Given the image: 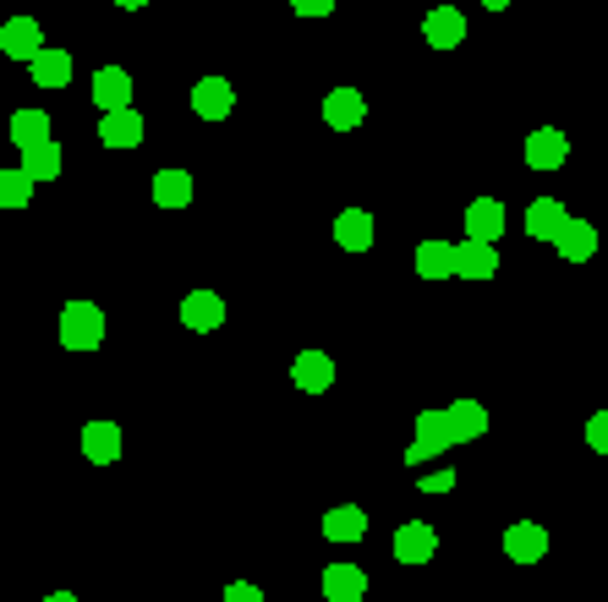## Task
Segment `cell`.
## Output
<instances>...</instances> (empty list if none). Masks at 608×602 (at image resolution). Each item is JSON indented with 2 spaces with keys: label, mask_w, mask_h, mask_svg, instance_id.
Returning a JSON list of instances; mask_svg holds the SVG:
<instances>
[{
  "label": "cell",
  "mask_w": 608,
  "mask_h": 602,
  "mask_svg": "<svg viewBox=\"0 0 608 602\" xmlns=\"http://www.w3.org/2000/svg\"><path fill=\"white\" fill-rule=\"evenodd\" d=\"M455 482H461V476H455V471H450V466H439V471H433V476H422V482H416V487H422V493H450V487H455Z\"/></svg>",
  "instance_id": "30"
},
{
  "label": "cell",
  "mask_w": 608,
  "mask_h": 602,
  "mask_svg": "<svg viewBox=\"0 0 608 602\" xmlns=\"http://www.w3.org/2000/svg\"><path fill=\"white\" fill-rule=\"evenodd\" d=\"M565 219H570V208H565L559 198H538L532 208H527V236H532V241H553Z\"/></svg>",
  "instance_id": "22"
},
{
  "label": "cell",
  "mask_w": 608,
  "mask_h": 602,
  "mask_svg": "<svg viewBox=\"0 0 608 602\" xmlns=\"http://www.w3.org/2000/svg\"><path fill=\"white\" fill-rule=\"evenodd\" d=\"M0 50H6L11 61H33V56L45 50V28H39L33 17H11V22L0 28Z\"/></svg>",
  "instance_id": "11"
},
{
  "label": "cell",
  "mask_w": 608,
  "mask_h": 602,
  "mask_svg": "<svg viewBox=\"0 0 608 602\" xmlns=\"http://www.w3.org/2000/svg\"><path fill=\"white\" fill-rule=\"evenodd\" d=\"M236 110V88L225 77H198L193 82V116L198 121H225Z\"/></svg>",
  "instance_id": "3"
},
{
  "label": "cell",
  "mask_w": 608,
  "mask_h": 602,
  "mask_svg": "<svg viewBox=\"0 0 608 602\" xmlns=\"http://www.w3.org/2000/svg\"><path fill=\"white\" fill-rule=\"evenodd\" d=\"M116 6H121V11H143L148 0H116Z\"/></svg>",
  "instance_id": "33"
},
{
  "label": "cell",
  "mask_w": 608,
  "mask_h": 602,
  "mask_svg": "<svg viewBox=\"0 0 608 602\" xmlns=\"http://www.w3.org/2000/svg\"><path fill=\"white\" fill-rule=\"evenodd\" d=\"M45 602H77V598H71V592H50V598H45Z\"/></svg>",
  "instance_id": "34"
},
{
  "label": "cell",
  "mask_w": 608,
  "mask_h": 602,
  "mask_svg": "<svg viewBox=\"0 0 608 602\" xmlns=\"http://www.w3.org/2000/svg\"><path fill=\"white\" fill-rule=\"evenodd\" d=\"M422 39H428L433 50H455V45L467 39V17H461L455 6H433V11L422 17Z\"/></svg>",
  "instance_id": "10"
},
{
  "label": "cell",
  "mask_w": 608,
  "mask_h": 602,
  "mask_svg": "<svg viewBox=\"0 0 608 602\" xmlns=\"http://www.w3.org/2000/svg\"><path fill=\"white\" fill-rule=\"evenodd\" d=\"M455 274H461V279H493V274H499V247L467 236V241L455 247Z\"/></svg>",
  "instance_id": "14"
},
{
  "label": "cell",
  "mask_w": 608,
  "mask_h": 602,
  "mask_svg": "<svg viewBox=\"0 0 608 602\" xmlns=\"http://www.w3.org/2000/svg\"><path fill=\"white\" fill-rule=\"evenodd\" d=\"M324 598L330 602H362L367 598V575L356 564H324Z\"/></svg>",
  "instance_id": "19"
},
{
  "label": "cell",
  "mask_w": 608,
  "mask_h": 602,
  "mask_svg": "<svg viewBox=\"0 0 608 602\" xmlns=\"http://www.w3.org/2000/svg\"><path fill=\"white\" fill-rule=\"evenodd\" d=\"M6 127H11V142H17V148H33V142H45V137H50V116H45V110H11V121H6Z\"/></svg>",
  "instance_id": "27"
},
{
  "label": "cell",
  "mask_w": 608,
  "mask_h": 602,
  "mask_svg": "<svg viewBox=\"0 0 608 602\" xmlns=\"http://www.w3.org/2000/svg\"><path fill=\"white\" fill-rule=\"evenodd\" d=\"M225 602H264V592H258L253 581H231V586H225Z\"/></svg>",
  "instance_id": "31"
},
{
  "label": "cell",
  "mask_w": 608,
  "mask_h": 602,
  "mask_svg": "<svg viewBox=\"0 0 608 602\" xmlns=\"http://www.w3.org/2000/svg\"><path fill=\"white\" fill-rule=\"evenodd\" d=\"M61 345H67V351H99V345H105V307H94V302H67V307H61Z\"/></svg>",
  "instance_id": "1"
},
{
  "label": "cell",
  "mask_w": 608,
  "mask_h": 602,
  "mask_svg": "<svg viewBox=\"0 0 608 602\" xmlns=\"http://www.w3.org/2000/svg\"><path fill=\"white\" fill-rule=\"evenodd\" d=\"M444 422H450V438H455V444H477V438L488 433V411H482V401H472V395L444 405Z\"/></svg>",
  "instance_id": "7"
},
{
  "label": "cell",
  "mask_w": 608,
  "mask_h": 602,
  "mask_svg": "<svg viewBox=\"0 0 608 602\" xmlns=\"http://www.w3.org/2000/svg\"><path fill=\"white\" fill-rule=\"evenodd\" d=\"M335 241L345 253H367L373 247V214L367 208H345L335 219Z\"/></svg>",
  "instance_id": "21"
},
{
  "label": "cell",
  "mask_w": 608,
  "mask_h": 602,
  "mask_svg": "<svg viewBox=\"0 0 608 602\" xmlns=\"http://www.w3.org/2000/svg\"><path fill=\"white\" fill-rule=\"evenodd\" d=\"M565 159H570V137L559 132V127H538V132H527V165H532V170L548 176V170H559Z\"/></svg>",
  "instance_id": "4"
},
{
  "label": "cell",
  "mask_w": 608,
  "mask_h": 602,
  "mask_svg": "<svg viewBox=\"0 0 608 602\" xmlns=\"http://www.w3.org/2000/svg\"><path fill=\"white\" fill-rule=\"evenodd\" d=\"M324 121H330L335 132H356V127L367 121V99H362V88H330V99H324Z\"/></svg>",
  "instance_id": "6"
},
{
  "label": "cell",
  "mask_w": 608,
  "mask_h": 602,
  "mask_svg": "<svg viewBox=\"0 0 608 602\" xmlns=\"http://www.w3.org/2000/svg\"><path fill=\"white\" fill-rule=\"evenodd\" d=\"M28 71H33V82H39V88H67V82H71V56H67V50H50V45H45V50L28 61Z\"/></svg>",
  "instance_id": "24"
},
{
  "label": "cell",
  "mask_w": 608,
  "mask_h": 602,
  "mask_svg": "<svg viewBox=\"0 0 608 602\" xmlns=\"http://www.w3.org/2000/svg\"><path fill=\"white\" fill-rule=\"evenodd\" d=\"M82 455L94 466H116L121 461V427L116 422H88L82 427Z\"/></svg>",
  "instance_id": "16"
},
{
  "label": "cell",
  "mask_w": 608,
  "mask_h": 602,
  "mask_svg": "<svg viewBox=\"0 0 608 602\" xmlns=\"http://www.w3.org/2000/svg\"><path fill=\"white\" fill-rule=\"evenodd\" d=\"M291 11H296V17H330L335 0H291Z\"/></svg>",
  "instance_id": "32"
},
{
  "label": "cell",
  "mask_w": 608,
  "mask_h": 602,
  "mask_svg": "<svg viewBox=\"0 0 608 602\" xmlns=\"http://www.w3.org/2000/svg\"><path fill=\"white\" fill-rule=\"evenodd\" d=\"M324 536L330 542H362L367 536V510H356V504H340L324 515Z\"/></svg>",
  "instance_id": "25"
},
{
  "label": "cell",
  "mask_w": 608,
  "mask_h": 602,
  "mask_svg": "<svg viewBox=\"0 0 608 602\" xmlns=\"http://www.w3.org/2000/svg\"><path fill=\"white\" fill-rule=\"evenodd\" d=\"M99 142H105V148H137V142H143V116H137L133 105H127V110H105Z\"/></svg>",
  "instance_id": "18"
},
{
  "label": "cell",
  "mask_w": 608,
  "mask_h": 602,
  "mask_svg": "<svg viewBox=\"0 0 608 602\" xmlns=\"http://www.w3.org/2000/svg\"><path fill=\"white\" fill-rule=\"evenodd\" d=\"M542 553H548V526L516 521V526L504 532V559H510V564H538Z\"/></svg>",
  "instance_id": "8"
},
{
  "label": "cell",
  "mask_w": 608,
  "mask_h": 602,
  "mask_svg": "<svg viewBox=\"0 0 608 602\" xmlns=\"http://www.w3.org/2000/svg\"><path fill=\"white\" fill-rule=\"evenodd\" d=\"M433 553H439V532H433L428 521H405L401 532H395V559H401V564L416 570V564H428Z\"/></svg>",
  "instance_id": "9"
},
{
  "label": "cell",
  "mask_w": 608,
  "mask_h": 602,
  "mask_svg": "<svg viewBox=\"0 0 608 602\" xmlns=\"http://www.w3.org/2000/svg\"><path fill=\"white\" fill-rule=\"evenodd\" d=\"M182 324H187V329H198V335L219 329V324H225V302H219L214 290H193V296L182 302Z\"/></svg>",
  "instance_id": "20"
},
{
  "label": "cell",
  "mask_w": 608,
  "mask_h": 602,
  "mask_svg": "<svg viewBox=\"0 0 608 602\" xmlns=\"http://www.w3.org/2000/svg\"><path fill=\"white\" fill-rule=\"evenodd\" d=\"M482 6H488V11H504V6H510V0H482Z\"/></svg>",
  "instance_id": "35"
},
{
  "label": "cell",
  "mask_w": 608,
  "mask_h": 602,
  "mask_svg": "<svg viewBox=\"0 0 608 602\" xmlns=\"http://www.w3.org/2000/svg\"><path fill=\"white\" fill-rule=\"evenodd\" d=\"M61 165H67V154H61V142L56 137H45V142H33V148H22V176L39 187V181H56L61 176Z\"/></svg>",
  "instance_id": "15"
},
{
  "label": "cell",
  "mask_w": 608,
  "mask_h": 602,
  "mask_svg": "<svg viewBox=\"0 0 608 602\" xmlns=\"http://www.w3.org/2000/svg\"><path fill=\"white\" fill-rule=\"evenodd\" d=\"M154 203L159 208H187L193 203V170H154Z\"/></svg>",
  "instance_id": "23"
},
{
  "label": "cell",
  "mask_w": 608,
  "mask_h": 602,
  "mask_svg": "<svg viewBox=\"0 0 608 602\" xmlns=\"http://www.w3.org/2000/svg\"><path fill=\"white\" fill-rule=\"evenodd\" d=\"M553 253H559L565 264H587V258L598 253V230H592L587 219H565L559 236H553Z\"/></svg>",
  "instance_id": "13"
},
{
  "label": "cell",
  "mask_w": 608,
  "mask_h": 602,
  "mask_svg": "<svg viewBox=\"0 0 608 602\" xmlns=\"http://www.w3.org/2000/svg\"><path fill=\"white\" fill-rule=\"evenodd\" d=\"M94 105L99 110H127L133 105V71H121V67H99L94 71Z\"/></svg>",
  "instance_id": "12"
},
{
  "label": "cell",
  "mask_w": 608,
  "mask_h": 602,
  "mask_svg": "<svg viewBox=\"0 0 608 602\" xmlns=\"http://www.w3.org/2000/svg\"><path fill=\"white\" fill-rule=\"evenodd\" d=\"M587 444H592V450L608 461V411H598V416L587 422Z\"/></svg>",
  "instance_id": "29"
},
{
  "label": "cell",
  "mask_w": 608,
  "mask_h": 602,
  "mask_svg": "<svg viewBox=\"0 0 608 602\" xmlns=\"http://www.w3.org/2000/svg\"><path fill=\"white\" fill-rule=\"evenodd\" d=\"M444 450H455L444 411H416V438L405 444V466H422V461H433V455H444Z\"/></svg>",
  "instance_id": "2"
},
{
  "label": "cell",
  "mask_w": 608,
  "mask_h": 602,
  "mask_svg": "<svg viewBox=\"0 0 608 602\" xmlns=\"http://www.w3.org/2000/svg\"><path fill=\"white\" fill-rule=\"evenodd\" d=\"M504 203L499 198H477V203H467V236L472 241H499L504 236Z\"/></svg>",
  "instance_id": "17"
},
{
  "label": "cell",
  "mask_w": 608,
  "mask_h": 602,
  "mask_svg": "<svg viewBox=\"0 0 608 602\" xmlns=\"http://www.w3.org/2000/svg\"><path fill=\"white\" fill-rule=\"evenodd\" d=\"M416 274L422 279H450L455 274V247L450 241H422L416 247Z\"/></svg>",
  "instance_id": "26"
},
{
  "label": "cell",
  "mask_w": 608,
  "mask_h": 602,
  "mask_svg": "<svg viewBox=\"0 0 608 602\" xmlns=\"http://www.w3.org/2000/svg\"><path fill=\"white\" fill-rule=\"evenodd\" d=\"M291 384H296L302 395H324V389L335 384V362H330V351H302V356L291 362Z\"/></svg>",
  "instance_id": "5"
},
{
  "label": "cell",
  "mask_w": 608,
  "mask_h": 602,
  "mask_svg": "<svg viewBox=\"0 0 608 602\" xmlns=\"http://www.w3.org/2000/svg\"><path fill=\"white\" fill-rule=\"evenodd\" d=\"M28 198H33V181L22 176V165L0 170V208H28Z\"/></svg>",
  "instance_id": "28"
}]
</instances>
